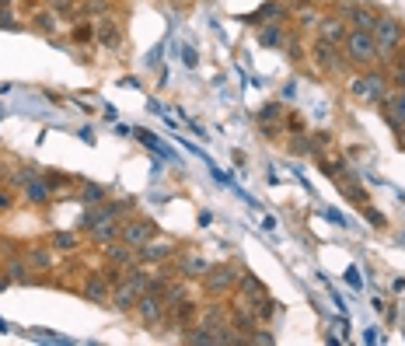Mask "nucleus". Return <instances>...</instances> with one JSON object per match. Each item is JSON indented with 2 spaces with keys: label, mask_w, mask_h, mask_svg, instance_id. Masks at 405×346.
<instances>
[{
  "label": "nucleus",
  "mask_w": 405,
  "mask_h": 346,
  "mask_svg": "<svg viewBox=\"0 0 405 346\" xmlns=\"http://www.w3.org/2000/svg\"><path fill=\"white\" fill-rule=\"evenodd\" d=\"M32 28L35 32H42V35H56V11H35L32 15Z\"/></svg>",
  "instance_id": "nucleus-22"
},
{
  "label": "nucleus",
  "mask_w": 405,
  "mask_h": 346,
  "mask_svg": "<svg viewBox=\"0 0 405 346\" xmlns=\"http://www.w3.org/2000/svg\"><path fill=\"white\" fill-rule=\"evenodd\" d=\"M398 137H402V150H405V130H402V133H398Z\"/></svg>",
  "instance_id": "nucleus-45"
},
{
  "label": "nucleus",
  "mask_w": 405,
  "mask_h": 346,
  "mask_svg": "<svg viewBox=\"0 0 405 346\" xmlns=\"http://www.w3.org/2000/svg\"><path fill=\"white\" fill-rule=\"evenodd\" d=\"M238 277H241V266L238 263H210V270H207V277H203L199 284H203V294H210V297H224V294H231L234 287H238Z\"/></svg>",
  "instance_id": "nucleus-3"
},
{
  "label": "nucleus",
  "mask_w": 405,
  "mask_h": 346,
  "mask_svg": "<svg viewBox=\"0 0 405 346\" xmlns=\"http://www.w3.org/2000/svg\"><path fill=\"white\" fill-rule=\"evenodd\" d=\"M391 67H388V88L391 92H405V67L402 63H395V60H388Z\"/></svg>",
  "instance_id": "nucleus-27"
},
{
  "label": "nucleus",
  "mask_w": 405,
  "mask_h": 346,
  "mask_svg": "<svg viewBox=\"0 0 405 346\" xmlns=\"http://www.w3.org/2000/svg\"><path fill=\"white\" fill-rule=\"evenodd\" d=\"M21 200H25V203L42 207V203H49V200H53V186L39 175V179H32V182H25V186H21Z\"/></svg>",
  "instance_id": "nucleus-16"
},
{
  "label": "nucleus",
  "mask_w": 405,
  "mask_h": 346,
  "mask_svg": "<svg viewBox=\"0 0 405 346\" xmlns=\"http://www.w3.org/2000/svg\"><path fill=\"white\" fill-rule=\"evenodd\" d=\"M332 332H336V336H329V339H350V325H346V318H343V322H332Z\"/></svg>",
  "instance_id": "nucleus-37"
},
{
  "label": "nucleus",
  "mask_w": 405,
  "mask_h": 346,
  "mask_svg": "<svg viewBox=\"0 0 405 346\" xmlns=\"http://www.w3.org/2000/svg\"><path fill=\"white\" fill-rule=\"evenodd\" d=\"M391 60H395V63H402V67H405V46H402V49H398V53H391Z\"/></svg>",
  "instance_id": "nucleus-41"
},
{
  "label": "nucleus",
  "mask_w": 405,
  "mask_h": 346,
  "mask_svg": "<svg viewBox=\"0 0 405 346\" xmlns=\"http://www.w3.org/2000/svg\"><path fill=\"white\" fill-rule=\"evenodd\" d=\"M80 294L87 297V301H94V304H109V294H112V284L105 280V277H91L84 287H80Z\"/></svg>",
  "instance_id": "nucleus-17"
},
{
  "label": "nucleus",
  "mask_w": 405,
  "mask_h": 346,
  "mask_svg": "<svg viewBox=\"0 0 405 346\" xmlns=\"http://www.w3.org/2000/svg\"><path fill=\"white\" fill-rule=\"evenodd\" d=\"M286 15V4H283V0H273V4H266V8H259L255 15H252V21H279Z\"/></svg>",
  "instance_id": "nucleus-23"
},
{
  "label": "nucleus",
  "mask_w": 405,
  "mask_h": 346,
  "mask_svg": "<svg viewBox=\"0 0 405 346\" xmlns=\"http://www.w3.org/2000/svg\"><path fill=\"white\" fill-rule=\"evenodd\" d=\"M84 15L105 18V15H109V4H105V0H84Z\"/></svg>",
  "instance_id": "nucleus-34"
},
{
  "label": "nucleus",
  "mask_w": 405,
  "mask_h": 346,
  "mask_svg": "<svg viewBox=\"0 0 405 346\" xmlns=\"http://www.w3.org/2000/svg\"><path fill=\"white\" fill-rule=\"evenodd\" d=\"M8 179H11V168H8V164H0V182H8Z\"/></svg>",
  "instance_id": "nucleus-42"
},
{
  "label": "nucleus",
  "mask_w": 405,
  "mask_h": 346,
  "mask_svg": "<svg viewBox=\"0 0 405 346\" xmlns=\"http://www.w3.org/2000/svg\"><path fill=\"white\" fill-rule=\"evenodd\" d=\"M94 39L105 46V49H119V46H123V28H119V21L101 18V21L94 25Z\"/></svg>",
  "instance_id": "nucleus-14"
},
{
  "label": "nucleus",
  "mask_w": 405,
  "mask_h": 346,
  "mask_svg": "<svg viewBox=\"0 0 405 346\" xmlns=\"http://www.w3.org/2000/svg\"><path fill=\"white\" fill-rule=\"evenodd\" d=\"M283 49H286V56H290L293 63H300V60H304V46H300V35H297V32H286Z\"/></svg>",
  "instance_id": "nucleus-29"
},
{
  "label": "nucleus",
  "mask_w": 405,
  "mask_h": 346,
  "mask_svg": "<svg viewBox=\"0 0 405 346\" xmlns=\"http://www.w3.org/2000/svg\"><path fill=\"white\" fill-rule=\"evenodd\" d=\"M0 119H4V112H0Z\"/></svg>",
  "instance_id": "nucleus-46"
},
{
  "label": "nucleus",
  "mask_w": 405,
  "mask_h": 346,
  "mask_svg": "<svg viewBox=\"0 0 405 346\" xmlns=\"http://www.w3.org/2000/svg\"><path fill=\"white\" fill-rule=\"evenodd\" d=\"M80 200H87V203H101V200H105V186L84 182V186H80Z\"/></svg>",
  "instance_id": "nucleus-32"
},
{
  "label": "nucleus",
  "mask_w": 405,
  "mask_h": 346,
  "mask_svg": "<svg viewBox=\"0 0 405 346\" xmlns=\"http://www.w3.org/2000/svg\"><path fill=\"white\" fill-rule=\"evenodd\" d=\"M49 245H53L56 252H74V248H77V234H67V231H56V234L49 238Z\"/></svg>",
  "instance_id": "nucleus-31"
},
{
  "label": "nucleus",
  "mask_w": 405,
  "mask_h": 346,
  "mask_svg": "<svg viewBox=\"0 0 405 346\" xmlns=\"http://www.w3.org/2000/svg\"><path fill=\"white\" fill-rule=\"evenodd\" d=\"M119 214H123V207L119 203H109V200H101V203H94L84 217H80V234L87 231V227H94V224H105V220H119Z\"/></svg>",
  "instance_id": "nucleus-10"
},
{
  "label": "nucleus",
  "mask_w": 405,
  "mask_h": 346,
  "mask_svg": "<svg viewBox=\"0 0 405 346\" xmlns=\"http://www.w3.org/2000/svg\"><path fill=\"white\" fill-rule=\"evenodd\" d=\"M297 15H300V28H315V25H318V11H315L311 4H300Z\"/></svg>",
  "instance_id": "nucleus-33"
},
{
  "label": "nucleus",
  "mask_w": 405,
  "mask_h": 346,
  "mask_svg": "<svg viewBox=\"0 0 405 346\" xmlns=\"http://www.w3.org/2000/svg\"><path fill=\"white\" fill-rule=\"evenodd\" d=\"M175 255V245L171 241H147V245H140L137 248V263H144V266H150V263H164V259H171Z\"/></svg>",
  "instance_id": "nucleus-13"
},
{
  "label": "nucleus",
  "mask_w": 405,
  "mask_h": 346,
  "mask_svg": "<svg viewBox=\"0 0 405 346\" xmlns=\"http://www.w3.org/2000/svg\"><path fill=\"white\" fill-rule=\"evenodd\" d=\"M8 287H11V277L4 273V277H0V291H8Z\"/></svg>",
  "instance_id": "nucleus-43"
},
{
  "label": "nucleus",
  "mask_w": 405,
  "mask_h": 346,
  "mask_svg": "<svg viewBox=\"0 0 405 346\" xmlns=\"http://www.w3.org/2000/svg\"><path fill=\"white\" fill-rule=\"evenodd\" d=\"M119 231H123V220H105V224L87 227L84 234H87L91 241H98V245H109V241H116V238H119Z\"/></svg>",
  "instance_id": "nucleus-19"
},
{
  "label": "nucleus",
  "mask_w": 405,
  "mask_h": 346,
  "mask_svg": "<svg viewBox=\"0 0 405 346\" xmlns=\"http://www.w3.org/2000/svg\"><path fill=\"white\" fill-rule=\"evenodd\" d=\"M350 92H353V98L363 102V105H381L384 95L391 92V88H388V73H381V70H374V67H363V70L350 80Z\"/></svg>",
  "instance_id": "nucleus-1"
},
{
  "label": "nucleus",
  "mask_w": 405,
  "mask_h": 346,
  "mask_svg": "<svg viewBox=\"0 0 405 346\" xmlns=\"http://www.w3.org/2000/svg\"><path fill=\"white\" fill-rule=\"evenodd\" d=\"M276 315H279V301H273L269 294H262V297L255 301V318H259V322H273Z\"/></svg>",
  "instance_id": "nucleus-24"
},
{
  "label": "nucleus",
  "mask_w": 405,
  "mask_h": 346,
  "mask_svg": "<svg viewBox=\"0 0 405 346\" xmlns=\"http://www.w3.org/2000/svg\"><path fill=\"white\" fill-rule=\"evenodd\" d=\"M4 273L11 277V284H32V270H28V259L8 255V259H4Z\"/></svg>",
  "instance_id": "nucleus-20"
},
{
  "label": "nucleus",
  "mask_w": 405,
  "mask_h": 346,
  "mask_svg": "<svg viewBox=\"0 0 405 346\" xmlns=\"http://www.w3.org/2000/svg\"><path fill=\"white\" fill-rule=\"evenodd\" d=\"M343 49H346V60H350L353 67H360V70H363V67H374V63L381 60V49H377V42H374V32H356V28H350Z\"/></svg>",
  "instance_id": "nucleus-2"
},
{
  "label": "nucleus",
  "mask_w": 405,
  "mask_h": 346,
  "mask_svg": "<svg viewBox=\"0 0 405 346\" xmlns=\"http://www.w3.org/2000/svg\"><path fill=\"white\" fill-rule=\"evenodd\" d=\"M171 311H175V325L182 329V325H189L192 318H196V301H178V304H171Z\"/></svg>",
  "instance_id": "nucleus-25"
},
{
  "label": "nucleus",
  "mask_w": 405,
  "mask_h": 346,
  "mask_svg": "<svg viewBox=\"0 0 405 346\" xmlns=\"http://www.w3.org/2000/svg\"><path fill=\"white\" fill-rule=\"evenodd\" d=\"M0 28H18V21H15L11 11H0Z\"/></svg>",
  "instance_id": "nucleus-39"
},
{
  "label": "nucleus",
  "mask_w": 405,
  "mask_h": 346,
  "mask_svg": "<svg viewBox=\"0 0 405 346\" xmlns=\"http://www.w3.org/2000/svg\"><path fill=\"white\" fill-rule=\"evenodd\" d=\"M11 207H15V196L8 189H0V210H11Z\"/></svg>",
  "instance_id": "nucleus-40"
},
{
  "label": "nucleus",
  "mask_w": 405,
  "mask_h": 346,
  "mask_svg": "<svg viewBox=\"0 0 405 346\" xmlns=\"http://www.w3.org/2000/svg\"><path fill=\"white\" fill-rule=\"evenodd\" d=\"M150 238H157V224L154 220H126L123 231H119V241H126L130 248H140Z\"/></svg>",
  "instance_id": "nucleus-8"
},
{
  "label": "nucleus",
  "mask_w": 405,
  "mask_h": 346,
  "mask_svg": "<svg viewBox=\"0 0 405 346\" xmlns=\"http://www.w3.org/2000/svg\"><path fill=\"white\" fill-rule=\"evenodd\" d=\"M137 140H140V144H147L154 154H161V157H171V150H168V147H164V144H161L154 133H147V130H137Z\"/></svg>",
  "instance_id": "nucleus-30"
},
{
  "label": "nucleus",
  "mask_w": 405,
  "mask_h": 346,
  "mask_svg": "<svg viewBox=\"0 0 405 346\" xmlns=\"http://www.w3.org/2000/svg\"><path fill=\"white\" fill-rule=\"evenodd\" d=\"M53 11L56 15H74V0H53Z\"/></svg>",
  "instance_id": "nucleus-38"
},
{
  "label": "nucleus",
  "mask_w": 405,
  "mask_h": 346,
  "mask_svg": "<svg viewBox=\"0 0 405 346\" xmlns=\"http://www.w3.org/2000/svg\"><path fill=\"white\" fill-rule=\"evenodd\" d=\"M238 304H248V308H255V301L266 294V284L255 277V273H248V270H241V277H238Z\"/></svg>",
  "instance_id": "nucleus-12"
},
{
  "label": "nucleus",
  "mask_w": 405,
  "mask_h": 346,
  "mask_svg": "<svg viewBox=\"0 0 405 346\" xmlns=\"http://www.w3.org/2000/svg\"><path fill=\"white\" fill-rule=\"evenodd\" d=\"M363 217H367V220H370L374 227H388V220H384V214H381V210H374L370 203H363Z\"/></svg>",
  "instance_id": "nucleus-36"
},
{
  "label": "nucleus",
  "mask_w": 405,
  "mask_h": 346,
  "mask_svg": "<svg viewBox=\"0 0 405 346\" xmlns=\"http://www.w3.org/2000/svg\"><path fill=\"white\" fill-rule=\"evenodd\" d=\"M74 39H77V42H91V39H94V25H87V21H77V28H74Z\"/></svg>",
  "instance_id": "nucleus-35"
},
{
  "label": "nucleus",
  "mask_w": 405,
  "mask_h": 346,
  "mask_svg": "<svg viewBox=\"0 0 405 346\" xmlns=\"http://www.w3.org/2000/svg\"><path fill=\"white\" fill-rule=\"evenodd\" d=\"M339 15H346L350 28H356V32H374V25H377V11H370L363 4H339Z\"/></svg>",
  "instance_id": "nucleus-11"
},
{
  "label": "nucleus",
  "mask_w": 405,
  "mask_h": 346,
  "mask_svg": "<svg viewBox=\"0 0 405 346\" xmlns=\"http://www.w3.org/2000/svg\"><path fill=\"white\" fill-rule=\"evenodd\" d=\"M315 32H318L315 39L332 42V46H343V42H346V35H350V21H343V15H329V18H318Z\"/></svg>",
  "instance_id": "nucleus-7"
},
{
  "label": "nucleus",
  "mask_w": 405,
  "mask_h": 346,
  "mask_svg": "<svg viewBox=\"0 0 405 346\" xmlns=\"http://www.w3.org/2000/svg\"><path fill=\"white\" fill-rule=\"evenodd\" d=\"M311 56H315V67H318L322 73H329V77H343V73L353 67V63L346 60L343 46H332V42H322V39H315Z\"/></svg>",
  "instance_id": "nucleus-5"
},
{
  "label": "nucleus",
  "mask_w": 405,
  "mask_h": 346,
  "mask_svg": "<svg viewBox=\"0 0 405 346\" xmlns=\"http://www.w3.org/2000/svg\"><path fill=\"white\" fill-rule=\"evenodd\" d=\"M0 11H11V0H0Z\"/></svg>",
  "instance_id": "nucleus-44"
},
{
  "label": "nucleus",
  "mask_w": 405,
  "mask_h": 346,
  "mask_svg": "<svg viewBox=\"0 0 405 346\" xmlns=\"http://www.w3.org/2000/svg\"><path fill=\"white\" fill-rule=\"evenodd\" d=\"M283 39H286V25H283V21H262V28H259V46L283 49Z\"/></svg>",
  "instance_id": "nucleus-18"
},
{
  "label": "nucleus",
  "mask_w": 405,
  "mask_h": 346,
  "mask_svg": "<svg viewBox=\"0 0 405 346\" xmlns=\"http://www.w3.org/2000/svg\"><path fill=\"white\" fill-rule=\"evenodd\" d=\"M133 311H137V318H140V325H157V322H161V315H164L168 308H164V301H161V294H154V291H144V294L137 297V304H133Z\"/></svg>",
  "instance_id": "nucleus-6"
},
{
  "label": "nucleus",
  "mask_w": 405,
  "mask_h": 346,
  "mask_svg": "<svg viewBox=\"0 0 405 346\" xmlns=\"http://www.w3.org/2000/svg\"><path fill=\"white\" fill-rule=\"evenodd\" d=\"M105 259H109L112 266L130 270V266L137 263V248H130L126 241H119V238H116V241H109V245H105Z\"/></svg>",
  "instance_id": "nucleus-15"
},
{
  "label": "nucleus",
  "mask_w": 405,
  "mask_h": 346,
  "mask_svg": "<svg viewBox=\"0 0 405 346\" xmlns=\"http://www.w3.org/2000/svg\"><path fill=\"white\" fill-rule=\"evenodd\" d=\"M39 175H42V168H39V164H25V168H18V171H11V179H8V182L21 189L25 182H32V179H39Z\"/></svg>",
  "instance_id": "nucleus-26"
},
{
  "label": "nucleus",
  "mask_w": 405,
  "mask_h": 346,
  "mask_svg": "<svg viewBox=\"0 0 405 346\" xmlns=\"http://www.w3.org/2000/svg\"><path fill=\"white\" fill-rule=\"evenodd\" d=\"M402 39H405V25H402V18H395V15H377L374 42H377V49H381V60H391V53L402 46Z\"/></svg>",
  "instance_id": "nucleus-4"
},
{
  "label": "nucleus",
  "mask_w": 405,
  "mask_h": 346,
  "mask_svg": "<svg viewBox=\"0 0 405 346\" xmlns=\"http://www.w3.org/2000/svg\"><path fill=\"white\" fill-rule=\"evenodd\" d=\"M25 259H28V266H35V270H49L53 266V255L46 248H28Z\"/></svg>",
  "instance_id": "nucleus-28"
},
{
  "label": "nucleus",
  "mask_w": 405,
  "mask_h": 346,
  "mask_svg": "<svg viewBox=\"0 0 405 346\" xmlns=\"http://www.w3.org/2000/svg\"><path fill=\"white\" fill-rule=\"evenodd\" d=\"M210 270V263L203 255H182V277L185 280H203Z\"/></svg>",
  "instance_id": "nucleus-21"
},
{
  "label": "nucleus",
  "mask_w": 405,
  "mask_h": 346,
  "mask_svg": "<svg viewBox=\"0 0 405 346\" xmlns=\"http://www.w3.org/2000/svg\"><path fill=\"white\" fill-rule=\"evenodd\" d=\"M381 116L395 133H402L405 130V92H388L381 102Z\"/></svg>",
  "instance_id": "nucleus-9"
}]
</instances>
